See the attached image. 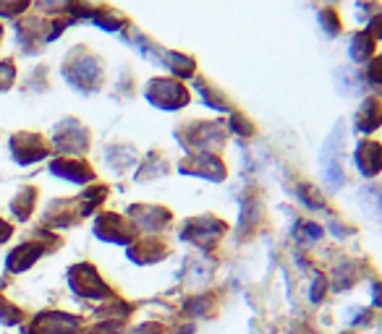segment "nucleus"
I'll return each instance as SVG.
<instances>
[{"label": "nucleus", "mask_w": 382, "mask_h": 334, "mask_svg": "<svg viewBox=\"0 0 382 334\" xmlns=\"http://www.w3.org/2000/svg\"><path fill=\"white\" fill-rule=\"evenodd\" d=\"M147 94H150V99H154L157 105H163L165 110H178L189 102V89H186L181 81H173V78L152 81V89H150Z\"/></svg>", "instance_id": "f257e3e1"}, {"label": "nucleus", "mask_w": 382, "mask_h": 334, "mask_svg": "<svg viewBox=\"0 0 382 334\" xmlns=\"http://www.w3.org/2000/svg\"><path fill=\"white\" fill-rule=\"evenodd\" d=\"M382 126V94H369L361 99L359 110L353 115V128L361 133H374Z\"/></svg>", "instance_id": "f03ea898"}, {"label": "nucleus", "mask_w": 382, "mask_h": 334, "mask_svg": "<svg viewBox=\"0 0 382 334\" xmlns=\"http://www.w3.org/2000/svg\"><path fill=\"white\" fill-rule=\"evenodd\" d=\"M377 40L372 37L367 29H356V32H351L349 37V58L353 60L356 65H367L377 55Z\"/></svg>", "instance_id": "7ed1b4c3"}, {"label": "nucleus", "mask_w": 382, "mask_h": 334, "mask_svg": "<svg viewBox=\"0 0 382 334\" xmlns=\"http://www.w3.org/2000/svg\"><path fill=\"white\" fill-rule=\"evenodd\" d=\"M356 165L364 175H377L382 170V144L372 139H364L356 147Z\"/></svg>", "instance_id": "20e7f679"}, {"label": "nucleus", "mask_w": 382, "mask_h": 334, "mask_svg": "<svg viewBox=\"0 0 382 334\" xmlns=\"http://www.w3.org/2000/svg\"><path fill=\"white\" fill-rule=\"evenodd\" d=\"M197 89H199V94H202V99H205L212 110H223V112L233 110V99H230L223 89H218L215 84H209L207 78H197Z\"/></svg>", "instance_id": "39448f33"}, {"label": "nucleus", "mask_w": 382, "mask_h": 334, "mask_svg": "<svg viewBox=\"0 0 382 334\" xmlns=\"http://www.w3.org/2000/svg\"><path fill=\"white\" fill-rule=\"evenodd\" d=\"M317 24H319V32L330 37V40H335L340 34L346 32V26H343V19H340V13L335 6H325V8H319L317 13Z\"/></svg>", "instance_id": "423d86ee"}, {"label": "nucleus", "mask_w": 382, "mask_h": 334, "mask_svg": "<svg viewBox=\"0 0 382 334\" xmlns=\"http://www.w3.org/2000/svg\"><path fill=\"white\" fill-rule=\"evenodd\" d=\"M168 63H170L168 68H170L175 76H181V78H189V76H194V71H197L194 58L181 55V53H170V55H168Z\"/></svg>", "instance_id": "0eeeda50"}, {"label": "nucleus", "mask_w": 382, "mask_h": 334, "mask_svg": "<svg viewBox=\"0 0 382 334\" xmlns=\"http://www.w3.org/2000/svg\"><path fill=\"white\" fill-rule=\"evenodd\" d=\"M364 81L372 87H382V53H377L364 65Z\"/></svg>", "instance_id": "6e6552de"}, {"label": "nucleus", "mask_w": 382, "mask_h": 334, "mask_svg": "<svg viewBox=\"0 0 382 334\" xmlns=\"http://www.w3.org/2000/svg\"><path fill=\"white\" fill-rule=\"evenodd\" d=\"M230 128L236 131L239 136H254V120H251L249 115H244V112H233Z\"/></svg>", "instance_id": "1a4fd4ad"}, {"label": "nucleus", "mask_w": 382, "mask_h": 334, "mask_svg": "<svg viewBox=\"0 0 382 334\" xmlns=\"http://www.w3.org/2000/svg\"><path fill=\"white\" fill-rule=\"evenodd\" d=\"M377 13H382L380 0H356V16H359L361 22H367V19L377 16Z\"/></svg>", "instance_id": "9d476101"}, {"label": "nucleus", "mask_w": 382, "mask_h": 334, "mask_svg": "<svg viewBox=\"0 0 382 334\" xmlns=\"http://www.w3.org/2000/svg\"><path fill=\"white\" fill-rule=\"evenodd\" d=\"M367 32L377 40V42H382V13H377V16H372V19H367V26H364Z\"/></svg>", "instance_id": "9b49d317"}]
</instances>
